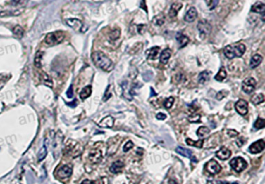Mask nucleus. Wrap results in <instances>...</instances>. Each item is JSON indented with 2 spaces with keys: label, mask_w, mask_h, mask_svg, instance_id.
<instances>
[{
  "label": "nucleus",
  "mask_w": 265,
  "mask_h": 184,
  "mask_svg": "<svg viewBox=\"0 0 265 184\" xmlns=\"http://www.w3.org/2000/svg\"><path fill=\"white\" fill-rule=\"evenodd\" d=\"M176 40H177V41L179 44L180 48L185 47L188 44V42H189V38L186 35L181 34V33H177V35H176Z\"/></svg>",
  "instance_id": "aec40b11"
},
{
  "label": "nucleus",
  "mask_w": 265,
  "mask_h": 184,
  "mask_svg": "<svg viewBox=\"0 0 265 184\" xmlns=\"http://www.w3.org/2000/svg\"><path fill=\"white\" fill-rule=\"evenodd\" d=\"M174 103V98L170 96V97L166 99V100L163 103V106L165 107L166 109H170V107H172L173 104Z\"/></svg>",
  "instance_id": "4c0bfd02"
},
{
  "label": "nucleus",
  "mask_w": 265,
  "mask_h": 184,
  "mask_svg": "<svg viewBox=\"0 0 265 184\" xmlns=\"http://www.w3.org/2000/svg\"><path fill=\"white\" fill-rule=\"evenodd\" d=\"M66 24L70 27L75 30L78 32H84L83 30V23H82V21L80 20L79 19L71 18L68 19L66 20Z\"/></svg>",
  "instance_id": "0eeeda50"
},
{
  "label": "nucleus",
  "mask_w": 265,
  "mask_h": 184,
  "mask_svg": "<svg viewBox=\"0 0 265 184\" xmlns=\"http://www.w3.org/2000/svg\"><path fill=\"white\" fill-rule=\"evenodd\" d=\"M134 146V144L132 141H128L127 143L125 144V146H124V148H123V151L125 152H127L128 151L132 148V147Z\"/></svg>",
  "instance_id": "a19ab883"
},
{
  "label": "nucleus",
  "mask_w": 265,
  "mask_h": 184,
  "mask_svg": "<svg viewBox=\"0 0 265 184\" xmlns=\"http://www.w3.org/2000/svg\"><path fill=\"white\" fill-rule=\"evenodd\" d=\"M209 133H210V130H209L207 127H204V126L200 127L197 131V136L199 137V138H204V137H206L207 135L209 134Z\"/></svg>",
  "instance_id": "7c9ffc66"
},
{
  "label": "nucleus",
  "mask_w": 265,
  "mask_h": 184,
  "mask_svg": "<svg viewBox=\"0 0 265 184\" xmlns=\"http://www.w3.org/2000/svg\"><path fill=\"white\" fill-rule=\"evenodd\" d=\"M91 93H92V86H86L80 92V96L82 100H86L89 96H90Z\"/></svg>",
  "instance_id": "b1692460"
},
{
  "label": "nucleus",
  "mask_w": 265,
  "mask_h": 184,
  "mask_svg": "<svg viewBox=\"0 0 265 184\" xmlns=\"http://www.w3.org/2000/svg\"><path fill=\"white\" fill-rule=\"evenodd\" d=\"M114 119L111 116H107L101 120L99 124V126L101 127H112L113 126Z\"/></svg>",
  "instance_id": "5701e85b"
},
{
  "label": "nucleus",
  "mask_w": 265,
  "mask_h": 184,
  "mask_svg": "<svg viewBox=\"0 0 265 184\" xmlns=\"http://www.w3.org/2000/svg\"><path fill=\"white\" fill-rule=\"evenodd\" d=\"M137 28H138V34H144V32H145V28H146V26H145V24H141V25L137 26Z\"/></svg>",
  "instance_id": "79ce46f5"
},
{
  "label": "nucleus",
  "mask_w": 265,
  "mask_h": 184,
  "mask_svg": "<svg viewBox=\"0 0 265 184\" xmlns=\"http://www.w3.org/2000/svg\"><path fill=\"white\" fill-rule=\"evenodd\" d=\"M152 22L156 26H162L165 22V16L163 13L158 14L152 19Z\"/></svg>",
  "instance_id": "cd10ccee"
},
{
  "label": "nucleus",
  "mask_w": 265,
  "mask_h": 184,
  "mask_svg": "<svg viewBox=\"0 0 265 184\" xmlns=\"http://www.w3.org/2000/svg\"><path fill=\"white\" fill-rule=\"evenodd\" d=\"M140 8H142V9H144V10H145V12H146V13H148L147 7H146V4H145V0H142V2H141Z\"/></svg>",
  "instance_id": "09e8293b"
},
{
  "label": "nucleus",
  "mask_w": 265,
  "mask_h": 184,
  "mask_svg": "<svg viewBox=\"0 0 265 184\" xmlns=\"http://www.w3.org/2000/svg\"><path fill=\"white\" fill-rule=\"evenodd\" d=\"M176 152H177L178 154L181 155L182 156H184L186 158H188V159H190V160H192L193 162H197V160L195 159V157L193 156V152L192 151L190 150V149H187V148H184L183 147H180V146H178L177 148H176Z\"/></svg>",
  "instance_id": "9b49d317"
},
{
  "label": "nucleus",
  "mask_w": 265,
  "mask_h": 184,
  "mask_svg": "<svg viewBox=\"0 0 265 184\" xmlns=\"http://www.w3.org/2000/svg\"><path fill=\"white\" fill-rule=\"evenodd\" d=\"M218 2H219V0H213L212 7H211V9H215V7L218 6Z\"/></svg>",
  "instance_id": "8fccbe9b"
},
{
  "label": "nucleus",
  "mask_w": 265,
  "mask_h": 184,
  "mask_svg": "<svg viewBox=\"0 0 265 184\" xmlns=\"http://www.w3.org/2000/svg\"><path fill=\"white\" fill-rule=\"evenodd\" d=\"M223 51L225 56L229 59H233L234 58H240L242 57L246 51V46L240 43L230 44L225 47Z\"/></svg>",
  "instance_id": "f03ea898"
},
{
  "label": "nucleus",
  "mask_w": 265,
  "mask_h": 184,
  "mask_svg": "<svg viewBox=\"0 0 265 184\" xmlns=\"http://www.w3.org/2000/svg\"><path fill=\"white\" fill-rule=\"evenodd\" d=\"M204 1H205V2H206V4L208 6H211V2H212V0H204Z\"/></svg>",
  "instance_id": "603ef678"
},
{
  "label": "nucleus",
  "mask_w": 265,
  "mask_h": 184,
  "mask_svg": "<svg viewBox=\"0 0 265 184\" xmlns=\"http://www.w3.org/2000/svg\"><path fill=\"white\" fill-rule=\"evenodd\" d=\"M25 2V0H12V3L14 6H18V5H23Z\"/></svg>",
  "instance_id": "49530a36"
},
{
  "label": "nucleus",
  "mask_w": 265,
  "mask_h": 184,
  "mask_svg": "<svg viewBox=\"0 0 265 184\" xmlns=\"http://www.w3.org/2000/svg\"><path fill=\"white\" fill-rule=\"evenodd\" d=\"M257 82L254 78L249 77L243 80L242 83V89L244 93L247 94H250L254 91L256 87Z\"/></svg>",
  "instance_id": "423d86ee"
},
{
  "label": "nucleus",
  "mask_w": 265,
  "mask_h": 184,
  "mask_svg": "<svg viewBox=\"0 0 265 184\" xmlns=\"http://www.w3.org/2000/svg\"><path fill=\"white\" fill-rule=\"evenodd\" d=\"M13 33L15 35V37H16L17 38H22L23 37V34H24V30L20 25H16L13 30Z\"/></svg>",
  "instance_id": "473e14b6"
},
{
  "label": "nucleus",
  "mask_w": 265,
  "mask_h": 184,
  "mask_svg": "<svg viewBox=\"0 0 265 184\" xmlns=\"http://www.w3.org/2000/svg\"><path fill=\"white\" fill-rule=\"evenodd\" d=\"M265 148V142L264 140H259L255 141L249 147V152L253 154L261 152Z\"/></svg>",
  "instance_id": "9d476101"
},
{
  "label": "nucleus",
  "mask_w": 265,
  "mask_h": 184,
  "mask_svg": "<svg viewBox=\"0 0 265 184\" xmlns=\"http://www.w3.org/2000/svg\"><path fill=\"white\" fill-rule=\"evenodd\" d=\"M231 184H238V183H231Z\"/></svg>",
  "instance_id": "864d4df0"
},
{
  "label": "nucleus",
  "mask_w": 265,
  "mask_h": 184,
  "mask_svg": "<svg viewBox=\"0 0 265 184\" xmlns=\"http://www.w3.org/2000/svg\"><path fill=\"white\" fill-rule=\"evenodd\" d=\"M225 91H220L217 93V95H216V99L218 100H222L223 98L226 96V93H224Z\"/></svg>",
  "instance_id": "c03bdc74"
},
{
  "label": "nucleus",
  "mask_w": 265,
  "mask_h": 184,
  "mask_svg": "<svg viewBox=\"0 0 265 184\" xmlns=\"http://www.w3.org/2000/svg\"><path fill=\"white\" fill-rule=\"evenodd\" d=\"M197 16V11L195 7H191L190 9H188V11L186 13L184 16V20L187 23H192L196 20Z\"/></svg>",
  "instance_id": "ddd939ff"
},
{
  "label": "nucleus",
  "mask_w": 265,
  "mask_h": 184,
  "mask_svg": "<svg viewBox=\"0 0 265 184\" xmlns=\"http://www.w3.org/2000/svg\"><path fill=\"white\" fill-rule=\"evenodd\" d=\"M124 166H125L124 162H122L121 160H118L111 165V166L110 167V171L113 174H117V173L121 172Z\"/></svg>",
  "instance_id": "f3484780"
},
{
  "label": "nucleus",
  "mask_w": 265,
  "mask_h": 184,
  "mask_svg": "<svg viewBox=\"0 0 265 184\" xmlns=\"http://www.w3.org/2000/svg\"><path fill=\"white\" fill-rule=\"evenodd\" d=\"M91 58H92L93 64L97 68H100L105 72H110L113 68V61L102 51H94L92 54Z\"/></svg>",
  "instance_id": "f257e3e1"
},
{
  "label": "nucleus",
  "mask_w": 265,
  "mask_h": 184,
  "mask_svg": "<svg viewBox=\"0 0 265 184\" xmlns=\"http://www.w3.org/2000/svg\"><path fill=\"white\" fill-rule=\"evenodd\" d=\"M44 53L41 51H39L36 53L35 58H34V65L37 68H41V59L43 57Z\"/></svg>",
  "instance_id": "2f4dec72"
},
{
  "label": "nucleus",
  "mask_w": 265,
  "mask_h": 184,
  "mask_svg": "<svg viewBox=\"0 0 265 184\" xmlns=\"http://www.w3.org/2000/svg\"><path fill=\"white\" fill-rule=\"evenodd\" d=\"M226 76L227 73L226 68H225V67H222V68H220L219 71L218 72L217 75L215 76V79L218 82H222L226 78Z\"/></svg>",
  "instance_id": "393cba45"
},
{
  "label": "nucleus",
  "mask_w": 265,
  "mask_h": 184,
  "mask_svg": "<svg viewBox=\"0 0 265 184\" xmlns=\"http://www.w3.org/2000/svg\"><path fill=\"white\" fill-rule=\"evenodd\" d=\"M156 118L158 120H165L166 118V115L163 113H159V114H156Z\"/></svg>",
  "instance_id": "de8ad7c7"
},
{
  "label": "nucleus",
  "mask_w": 265,
  "mask_h": 184,
  "mask_svg": "<svg viewBox=\"0 0 265 184\" xmlns=\"http://www.w3.org/2000/svg\"><path fill=\"white\" fill-rule=\"evenodd\" d=\"M235 109L239 114L244 116L248 113V103L244 100H239L235 104Z\"/></svg>",
  "instance_id": "1a4fd4ad"
},
{
  "label": "nucleus",
  "mask_w": 265,
  "mask_h": 184,
  "mask_svg": "<svg viewBox=\"0 0 265 184\" xmlns=\"http://www.w3.org/2000/svg\"><path fill=\"white\" fill-rule=\"evenodd\" d=\"M111 86L109 85L108 86H107V88H106V91H105V93H104V97H103V101H104V102L107 101V100H108L111 97Z\"/></svg>",
  "instance_id": "58836bf2"
},
{
  "label": "nucleus",
  "mask_w": 265,
  "mask_h": 184,
  "mask_svg": "<svg viewBox=\"0 0 265 184\" xmlns=\"http://www.w3.org/2000/svg\"><path fill=\"white\" fill-rule=\"evenodd\" d=\"M102 155H101V152L99 149H93L90 152V155H89V159L93 163H97L101 160Z\"/></svg>",
  "instance_id": "dca6fc26"
},
{
  "label": "nucleus",
  "mask_w": 265,
  "mask_h": 184,
  "mask_svg": "<svg viewBox=\"0 0 265 184\" xmlns=\"http://www.w3.org/2000/svg\"><path fill=\"white\" fill-rule=\"evenodd\" d=\"M73 173V168L69 166H61L58 170L57 171V175L61 179L69 177Z\"/></svg>",
  "instance_id": "f8f14e48"
},
{
  "label": "nucleus",
  "mask_w": 265,
  "mask_h": 184,
  "mask_svg": "<svg viewBox=\"0 0 265 184\" xmlns=\"http://www.w3.org/2000/svg\"><path fill=\"white\" fill-rule=\"evenodd\" d=\"M76 103H77V100H73V103H67V104H68V106H70V107H76Z\"/></svg>",
  "instance_id": "3c124183"
},
{
  "label": "nucleus",
  "mask_w": 265,
  "mask_h": 184,
  "mask_svg": "<svg viewBox=\"0 0 265 184\" xmlns=\"http://www.w3.org/2000/svg\"><path fill=\"white\" fill-rule=\"evenodd\" d=\"M263 61V57L261 55L256 54V55H253V57L250 59L249 62V66L251 68H256L257 66L261 65V63Z\"/></svg>",
  "instance_id": "4be33fe9"
},
{
  "label": "nucleus",
  "mask_w": 265,
  "mask_h": 184,
  "mask_svg": "<svg viewBox=\"0 0 265 184\" xmlns=\"http://www.w3.org/2000/svg\"><path fill=\"white\" fill-rule=\"evenodd\" d=\"M254 127L255 129H261L265 127V120L263 118H258L254 123Z\"/></svg>",
  "instance_id": "c9c22d12"
},
{
  "label": "nucleus",
  "mask_w": 265,
  "mask_h": 184,
  "mask_svg": "<svg viewBox=\"0 0 265 184\" xmlns=\"http://www.w3.org/2000/svg\"><path fill=\"white\" fill-rule=\"evenodd\" d=\"M215 155L221 160H226L231 156V151L226 148V147H222L217 152L215 153Z\"/></svg>",
  "instance_id": "4468645a"
},
{
  "label": "nucleus",
  "mask_w": 265,
  "mask_h": 184,
  "mask_svg": "<svg viewBox=\"0 0 265 184\" xmlns=\"http://www.w3.org/2000/svg\"><path fill=\"white\" fill-rule=\"evenodd\" d=\"M41 76H42V80L44 81V83L46 86H48V87H52L53 86L52 81H51V79L50 78H49V76H48L46 73L44 72L42 73Z\"/></svg>",
  "instance_id": "e433bc0d"
},
{
  "label": "nucleus",
  "mask_w": 265,
  "mask_h": 184,
  "mask_svg": "<svg viewBox=\"0 0 265 184\" xmlns=\"http://www.w3.org/2000/svg\"><path fill=\"white\" fill-rule=\"evenodd\" d=\"M121 34V31L119 29H114V30H111V32L110 33V39H111V41H115L117 39L119 38V37H120Z\"/></svg>",
  "instance_id": "f704fd0d"
},
{
  "label": "nucleus",
  "mask_w": 265,
  "mask_h": 184,
  "mask_svg": "<svg viewBox=\"0 0 265 184\" xmlns=\"http://www.w3.org/2000/svg\"><path fill=\"white\" fill-rule=\"evenodd\" d=\"M227 134H229V136L233 138V137L237 136V135L239 134V133L237 131H235V130L229 129V130H228V131H227Z\"/></svg>",
  "instance_id": "37998d69"
},
{
  "label": "nucleus",
  "mask_w": 265,
  "mask_h": 184,
  "mask_svg": "<svg viewBox=\"0 0 265 184\" xmlns=\"http://www.w3.org/2000/svg\"><path fill=\"white\" fill-rule=\"evenodd\" d=\"M48 154V150H47V148H46L45 145H44L42 148L40 149L38 152V155H37V159H38L39 162L42 161L43 159H45L46 155Z\"/></svg>",
  "instance_id": "72a5a7b5"
},
{
  "label": "nucleus",
  "mask_w": 265,
  "mask_h": 184,
  "mask_svg": "<svg viewBox=\"0 0 265 184\" xmlns=\"http://www.w3.org/2000/svg\"><path fill=\"white\" fill-rule=\"evenodd\" d=\"M209 79H210V72H209L208 71H204V72H201L199 74L198 82L201 84H204Z\"/></svg>",
  "instance_id": "bb28decb"
},
{
  "label": "nucleus",
  "mask_w": 265,
  "mask_h": 184,
  "mask_svg": "<svg viewBox=\"0 0 265 184\" xmlns=\"http://www.w3.org/2000/svg\"><path fill=\"white\" fill-rule=\"evenodd\" d=\"M66 94H67V96H68L69 99L73 97V87L72 85H71L70 87H69V89H68V91H67V93H66Z\"/></svg>",
  "instance_id": "a18cd8bd"
},
{
  "label": "nucleus",
  "mask_w": 265,
  "mask_h": 184,
  "mask_svg": "<svg viewBox=\"0 0 265 184\" xmlns=\"http://www.w3.org/2000/svg\"><path fill=\"white\" fill-rule=\"evenodd\" d=\"M183 6V5L180 2H174V3H173L171 5V6H170V11H169V16L171 18H173V17H176L177 16V13H178V12L180 10V9Z\"/></svg>",
  "instance_id": "2eb2a0df"
},
{
  "label": "nucleus",
  "mask_w": 265,
  "mask_h": 184,
  "mask_svg": "<svg viewBox=\"0 0 265 184\" xmlns=\"http://www.w3.org/2000/svg\"><path fill=\"white\" fill-rule=\"evenodd\" d=\"M171 55H172V51L170 50V48H166L165 50H163L159 57V61L161 63L164 64V65L167 64L169 59L171 57Z\"/></svg>",
  "instance_id": "6ab92c4d"
},
{
  "label": "nucleus",
  "mask_w": 265,
  "mask_h": 184,
  "mask_svg": "<svg viewBox=\"0 0 265 184\" xmlns=\"http://www.w3.org/2000/svg\"><path fill=\"white\" fill-rule=\"evenodd\" d=\"M189 121L191 123H197L199 122L200 120H201V116H200L199 114H195L191 115V116L189 117V118H188Z\"/></svg>",
  "instance_id": "ea45409f"
},
{
  "label": "nucleus",
  "mask_w": 265,
  "mask_h": 184,
  "mask_svg": "<svg viewBox=\"0 0 265 184\" xmlns=\"http://www.w3.org/2000/svg\"><path fill=\"white\" fill-rule=\"evenodd\" d=\"M230 166L233 168V169L237 172V173H240L245 169L247 167V162L245 161L244 159L241 158V157H236L234 158L230 161L229 162Z\"/></svg>",
  "instance_id": "39448f33"
},
{
  "label": "nucleus",
  "mask_w": 265,
  "mask_h": 184,
  "mask_svg": "<svg viewBox=\"0 0 265 184\" xmlns=\"http://www.w3.org/2000/svg\"><path fill=\"white\" fill-rule=\"evenodd\" d=\"M65 38V34L62 31H54L46 35L44 43L48 46H55L61 44Z\"/></svg>",
  "instance_id": "7ed1b4c3"
},
{
  "label": "nucleus",
  "mask_w": 265,
  "mask_h": 184,
  "mask_svg": "<svg viewBox=\"0 0 265 184\" xmlns=\"http://www.w3.org/2000/svg\"><path fill=\"white\" fill-rule=\"evenodd\" d=\"M205 169L211 175L217 174L222 169L219 164L217 162L214 160V159H211V160H210V161L207 162L206 165H205Z\"/></svg>",
  "instance_id": "6e6552de"
},
{
  "label": "nucleus",
  "mask_w": 265,
  "mask_h": 184,
  "mask_svg": "<svg viewBox=\"0 0 265 184\" xmlns=\"http://www.w3.org/2000/svg\"><path fill=\"white\" fill-rule=\"evenodd\" d=\"M22 11L18 9L16 11H1L0 12V16L1 17H8V16H16L21 14Z\"/></svg>",
  "instance_id": "c756f323"
},
{
  "label": "nucleus",
  "mask_w": 265,
  "mask_h": 184,
  "mask_svg": "<svg viewBox=\"0 0 265 184\" xmlns=\"http://www.w3.org/2000/svg\"><path fill=\"white\" fill-rule=\"evenodd\" d=\"M186 143L187 145L195 146V147H197L198 148H202L203 144H204V141L203 140H198V141H195L190 138H187L186 139Z\"/></svg>",
  "instance_id": "c85d7f7f"
},
{
  "label": "nucleus",
  "mask_w": 265,
  "mask_h": 184,
  "mask_svg": "<svg viewBox=\"0 0 265 184\" xmlns=\"http://www.w3.org/2000/svg\"><path fill=\"white\" fill-rule=\"evenodd\" d=\"M197 30L199 32L200 37L202 39L206 38L211 32V26L206 20H200L197 26Z\"/></svg>",
  "instance_id": "20e7f679"
},
{
  "label": "nucleus",
  "mask_w": 265,
  "mask_h": 184,
  "mask_svg": "<svg viewBox=\"0 0 265 184\" xmlns=\"http://www.w3.org/2000/svg\"><path fill=\"white\" fill-rule=\"evenodd\" d=\"M159 49L160 48L159 47H152V48H149V49H148L146 51H145V55H146V57H147L148 59H156L157 57V55L159 54Z\"/></svg>",
  "instance_id": "412c9836"
},
{
  "label": "nucleus",
  "mask_w": 265,
  "mask_h": 184,
  "mask_svg": "<svg viewBox=\"0 0 265 184\" xmlns=\"http://www.w3.org/2000/svg\"><path fill=\"white\" fill-rule=\"evenodd\" d=\"M264 101V96L263 93H257L254 94L251 98V102L254 105H258Z\"/></svg>",
  "instance_id": "a878e982"
},
{
  "label": "nucleus",
  "mask_w": 265,
  "mask_h": 184,
  "mask_svg": "<svg viewBox=\"0 0 265 184\" xmlns=\"http://www.w3.org/2000/svg\"><path fill=\"white\" fill-rule=\"evenodd\" d=\"M251 11L253 13H260L261 15H264L265 13V4L261 2H257L254 3L251 7Z\"/></svg>",
  "instance_id": "a211bd4d"
}]
</instances>
